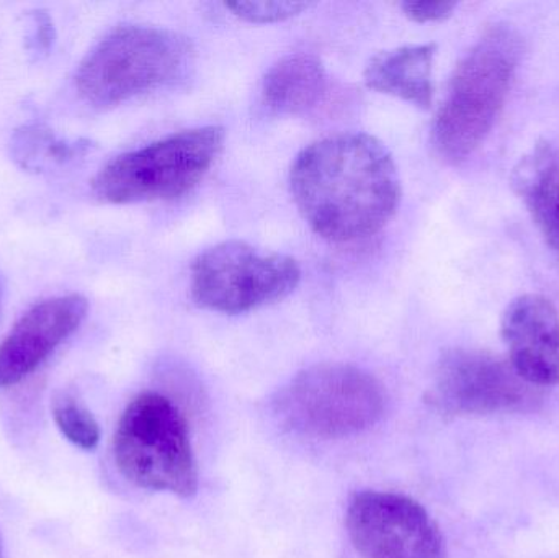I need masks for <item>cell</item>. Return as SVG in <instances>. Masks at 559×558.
<instances>
[{
    "label": "cell",
    "instance_id": "14",
    "mask_svg": "<svg viewBox=\"0 0 559 558\" xmlns=\"http://www.w3.org/2000/svg\"><path fill=\"white\" fill-rule=\"evenodd\" d=\"M328 72L311 52H295L275 62L262 85L264 104L278 115H302L324 97Z\"/></svg>",
    "mask_w": 559,
    "mask_h": 558
},
{
    "label": "cell",
    "instance_id": "8",
    "mask_svg": "<svg viewBox=\"0 0 559 558\" xmlns=\"http://www.w3.org/2000/svg\"><path fill=\"white\" fill-rule=\"evenodd\" d=\"M427 403L440 415H509L537 409L544 393L509 360L483 351L453 349L437 364Z\"/></svg>",
    "mask_w": 559,
    "mask_h": 558
},
{
    "label": "cell",
    "instance_id": "20",
    "mask_svg": "<svg viewBox=\"0 0 559 558\" xmlns=\"http://www.w3.org/2000/svg\"><path fill=\"white\" fill-rule=\"evenodd\" d=\"M2 300H3V284H2V278H0V310H2Z\"/></svg>",
    "mask_w": 559,
    "mask_h": 558
},
{
    "label": "cell",
    "instance_id": "17",
    "mask_svg": "<svg viewBox=\"0 0 559 558\" xmlns=\"http://www.w3.org/2000/svg\"><path fill=\"white\" fill-rule=\"evenodd\" d=\"M309 2H229L226 9L249 23H277L293 19L311 7Z\"/></svg>",
    "mask_w": 559,
    "mask_h": 558
},
{
    "label": "cell",
    "instance_id": "15",
    "mask_svg": "<svg viewBox=\"0 0 559 558\" xmlns=\"http://www.w3.org/2000/svg\"><path fill=\"white\" fill-rule=\"evenodd\" d=\"M94 144L87 140H64L43 124H23L10 141V154L22 169L45 173L68 166L85 156Z\"/></svg>",
    "mask_w": 559,
    "mask_h": 558
},
{
    "label": "cell",
    "instance_id": "7",
    "mask_svg": "<svg viewBox=\"0 0 559 558\" xmlns=\"http://www.w3.org/2000/svg\"><path fill=\"white\" fill-rule=\"evenodd\" d=\"M299 281L301 269L289 256L245 241H225L195 259L190 294L200 308L241 314L283 300Z\"/></svg>",
    "mask_w": 559,
    "mask_h": 558
},
{
    "label": "cell",
    "instance_id": "10",
    "mask_svg": "<svg viewBox=\"0 0 559 558\" xmlns=\"http://www.w3.org/2000/svg\"><path fill=\"white\" fill-rule=\"evenodd\" d=\"M88 304L82 295L48 298L29 308L0 343V389L32 376L81 328Z\"/></svg>",
    "mask_w": 559,
    "mask_h": 558
},
{
    "label": "cell",
    "instance_id": "2",
    "mask_svg": "<svg viewBox=\"0 0 559 558\" xmlns=\"http://www.w3.org/2000/svg\"><path fill=\"white\" fill-rule=\"evenodd\" d=\"M521 56L518 29L509 23H496L456 66L432 127V143L443 159L462 163L491 133Z\"/></svg>",
    "mask_w": 559,
    "mask_h": 558
},
{
    "label": "cell",
    "instance_id": "1",
    "mask_svg": "<svg viewBox=\"0 0 559 558\" xmlns=\"http://www.w3.org/2000/svg\"><path fill=\"white\" fill-rule=\"evenodd\" d=\"M289 186L312 231L334 242L377 235L401 199L393 156L365 133L334 134L309 144L293 163Z\"/></svg>",
    "mask_w": 559,
    "mask_h": 558
},
{
    "label": "cell",
    "instance_id": "13",
    "mask_svg": "<svg viewBox=\"0 0 559 558\" xmlns=\"http://www.w3.org/2000/svg\"><path fill=\"white\" fill-rule=\"evenodd\" d=\"M512 187L547 245L559 254V150L540 141L525 154L514 173Z\"/></svg>",
    "mask_w": 559,
    "mask_h": 558
},
{
    "label": "cell",
    "instance_id": "12",
    "mask_svg": "<svg viewBox=\"0 0 559 558\" xmlns=\"http://www.w3.org/2000/svg\"><path fill=\"white\" fill-rule=\"evenodd\" d=\"M437 45L401 46L374 56L364 72L371 91L393 95L419 108H430L433 100L432 69Z\"/></svg>",
    "mask_w": 559,
    "mask_h": 558
},
{
    "label": "cell",
    "instance_id": "19",
    "mask_svg": "<svg viewBox=\"0 0 559 558\" xmlns=\"http://www.w3.org/2000/svg\"><path fill=\"white\" fill-rule=\"evenodd\" d=\"M403 12L414 22H442L452 15L456 2H437V0H406L401 3Z\"/></svg>",
    "mask_w": 559,
    "mask_h": 558
},
{
    "label": "cell",
    "instance_id": "9",
    "mask_svg": "<svg viewBox=\"0 0 559 558\" xmlns=\"http://www.w3.org/2000/svg\"><path fill=\"white\" fill-rule=\"evenodd\" d=\"M345 526L361 558H447L445 539L426 508L390 491L352 497Z\"/></svg>",
    "mask_w": 559,
    "mask_h": 558
},
{
    "label": "cell",
    "instance_id": "11",
    "mask_svg": "<svg viewBox=\"0 0 559 558\" xmlns=\"http://www.w3.org/2000/svg\"><path fill=\"white\" fill-rule=\"evenodd\" d=\"M501 334L509 363L537 389L559 385V313L542 295L515 298L506 308Z\"/></svg>",
    "mask_w": 559,
    "mask_h": 558
},
{
    "label": "cell",
    "instance_id": "21",
    "mask_svg": "<svg viewBox=\"0 0 559 558\" xmlns=\"http://www.w3.org/2000/svg\"><path fill=\"white\" fill-rule=\"evenodd\" d=\"M0 558H3V539H2V534H0Z\"/></svg>",
    "mask_w": 559,
    "mask_h": 558
},
{
    "label": "cell",
    "instance_id": "3",
    "mask_svg": "<svg viewBox=\"0 0 559 558\" xmlns=\"http://www.w3.org/2000/svg\"><path fill=\"white\" fill-rule=\"evenodd\" d=\"M193 52L192 41L173 29L117 26L85 56L75 87L94 107H111L179 81Z\"/></svg>",
    "mask_w": 559,
    "mask_h": 558
},
{
    "label": "cell",
    "instance_id": "5",
    "mask_svg": "<svg viewBox=\"0 0 559 558\" xmlns=\"http://www.w3.org/2000/svg\"><path fill=\"white\" fill-rule=\"evenodd\" d=\"M120 474L134 487L195 497L199 467L179 406L156 392L138 395L124 409L114 438Z\"/></svg>",
    "mask_w": 559,
    "mask_h": 558
},
{
    "label": "cell",
    "instance_id": "16",
    "mask_svg": "<svg viewBox=\"0 0 559 558\" xmlns=\"http://www.w3.org/2000/svg\"><path fill=\"white\" fill-rule=\"evenodd\" d=\"M56 428L75 448L94 451L100 442V426L87 406L82 405L71 393L56 396L51 406Z\"/></svg>",
    "mask_w": 559,
    "mask_h": 558
},
{
    "label": "cell",
    "instance_id": "18",
    "mask_svg": "<svg viewBox=\"0 0 559 558\" xmlns=\"http://www.w3.org/2000/svg\"><path fill=\"white\" fill-rule=\"evenodd\" d=\"M26 49L32 55L45 56L51 51L56 41V28L51 15L46 10L36 9L28 13L26 29Z\"/></svg>",
    "mask_w": 559,
    "mask_h": 558
},
{
    "label": "cell",
    "instance_id": "4",
    "mask_svg": "<svg viewBox=\"0 0 559 558\" xmlns=\"http://www.w3.org/2000/svg\"><path fill=\"white\" fill-rule=\"evenodd\" d=\"M386 409L383 385L348 364L302 370L280 389L274 413L280 425L306 438H354L373 428Z\"/></svg>",
    "mask_w": 559,
    "mask_h": 558
},
{
    "label": "cell",
    "instance_id": "6",
    "mask_svg": "<svg viewBox=\"0 0 559 558\" xmlns=\"http://www.w3.org/2000/svg\"><path fill=\"white\" fill-rule=\"evenodd\" d=\"M225 136L222 127L193 128L120 154L102 167L92 189L115 205L179 199L212 169Z\"/></svg>",
    "mask_w": 559,
    "mask_h": 558
}]
</instances>
